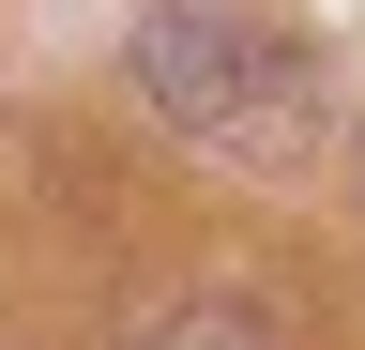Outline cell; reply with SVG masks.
Here are the masks:
<instances>
[{
  "label": "cell",
  "mask_w": 365,
  "mask_h": 350,
  "mask_svg": "<svg viewBox=\"0 0 365 350\" xmlns=\"http://www.w3.org/2000/svg\"><path fill=\"white\" fill-rule=\"evenodd\" d=\"M137 92H153L182 138L259 153V168H289V153L319 138V61L289 46V31L228 16V0H168V16L137 31Z\"/></svg>",
  "instance_id": "6da1fadb"
},
{
  "label": "cell",
  "mask_w": 365,
  "mask_h": 350,
  "mask_svg": "<svg viewBox=\"0 0 365 350\" xmlns=\"http://www.w3.org/2000/svg\"><path fill=\"white\" fill-rule=\"evenodd\" d=\"M137 350H274V320H259L244 289H182V304H168Z\"/></svg>",
  "instance_id": "7a4b0ae2"
}]
</instances>
